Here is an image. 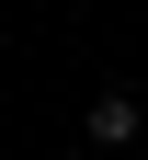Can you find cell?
<instances>
[{"label": "cell", "mask_w": 148, "mask_h": 160, "mask_svg": "<svg viewBox=\"0 0 148 160\" xmlns=\"http://www.w3.org/2000/svg\"><path fill=\"white\" fill-rule=\"evenodd\" d=\"M80 126H91V149H137V126H148V114H137V92H103Z\"/></svg>", "instance_id": "6da1fadb"}]
</instances>
